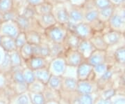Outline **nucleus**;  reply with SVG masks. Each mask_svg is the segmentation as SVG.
I'll return each mask as SVG.
<instances>
[{"instance_id":"nucleus-58","label":"nucleus","mask_w":125,"mask_h":104,"mask_svg":"<svg viewBox=\"0 0 125 104\" xmlns=\"http://www.w3.org/2000/svg\"><path fill=\"white\" fill-rule=\"evenodd\" d=\"M122 6H125V0H123V1H122Z\"/></svg>"},{"instance_id":"nucleus-12","label":"nucleus","mask_w":125,"mask_h":104,"mask_svg":"<svg viewBox=\"0 0 125 104\" xmlns=\"http://www.w3.org/2000/svg\"><path fill=\"white\" fill-rule=\"evenodd\" d=\"M108 27L117 32L123 34L125 31V21L115 11L107 23Z\"/></svg>"},{"instance_id":"nucleus-26","label":"nucleus","mask_w":125,"mask_h":104,"mask_svg":"<svg viewBox=\"0 0 125 104\" xmlns=\"http://www.w3.org/2000/svg\"><path fill=\"white\" fill-rule=\"evenodd\" d=\"M54 4L49 1L46 0L45 1L42 2V4L38 5L34 7L35 11L36 13V15H45L52 13Z\"/></svg>"},{"instance_id":"nucleus-50","label":"nucleus","mask_w":125,"mask_h":104,"mask_svg":"<svg viewBox=\"0 0 125 104\" xmlns=\"http://www.w3.org/2000/svg\"><path fill=\"white\" fill-rule=\"evenodd\" d=\"M114 94H115V91L113 90H109L104 92V99H110V98L112 97L113 96H114Z\"/></svg>"},{"instance_id":"nucleus-32","label":"nucleus","mask_w":125,"mask_h":104,"mask_svg":"<svg viewBox=\"0 0 125 104\" xmlns=\"http://www.w3.org/2000/svg\"><path fill=\"white\" fill-rule=\"evenodd\" d=\"M20 54L21 55L23 61L25 62L29 59H30L32 56H33V48L32 45L29 43H26L24 45H23L22 47L18 50Z\"/></svg>"},{"instance_id":"nucleus-53","label":"nucleus","mask_w":125,"mask_h":104,"mask_svg":"<svg viewBox=\"0 0 125 104\" xmlns=\"http://www.w3.org/2000/svg\"><path fill=\"white\" fill-rule=\"evenodd\" d=\"M113 104H125V99L124 98H120L116 99Z\"/></svg>"},{"instance_id":"nucleus-15","label":"nucleus","mask_w":125,"mask_h":104,"mask_svg":"<svg viewBox=\"0 0 125 104\" xmlns=\"http://www.w3.org/2000/svg\"><path fill=\"white\" fill-rule=\"evenodd\" d=\"M83 8L84 10V19H83L84 22L90 24L94 22L95 20H98V9L94 7L93 1L90 6L85 4Z\"/></svg>"},{"instance_id":"nucleus-36","label":"nucleus","mask_w":125,"mask_h":104,"mask_svg":"<svg viewBox=\"0 0 125 104\" xmlns=\"http://www.w3.org/2000/svg\"><path fill=\"white\" fill-rule=\"evenodd\" d=\"M22 72L24 78V81L27 85L31 84V82H33L36 80L34 71H33L30 68H29L27 66L24 67L22 69Z\"/></svg>"},{"instance_id":"nucleus-45","label":"nucleus","mask_w":125,"mask_h":104,"mask_svg":"<svg viewBox=\"0 0 125 104\" xmlns=\"http://www.w3.org/2000/svg\"><path fill=\"white\" fill-rule=\"evenodd\" d=\"M7 75L8 74H5L4 73L0 72V90L4 89L5 87L9 85Z\"/></svg>"},{"instance_id":"nucleus-59","label":"nucleus","mask_w":125,"mask_h":104,"mask_svg":"<svg viewBox=\"0 0 125 104\" xmlns=\"http://www.w3.org/2000/svg\"><path fill=\"white\" fill-rule=\"evenodd\" d=\"M1 36L0 35V45H1Z\"/></svg>"},{"instance_id":"nucleus-55","label":"nucleus","mask_w":125,"mask_h":104,"mask_svg":"<svg viewBox=\"0 0 125 104\" xmlns=\"http://www.w3.org/2000/svg\"><path fill=\"white\" fill-rule=\"evenodd\" d=\"M6 52H4V50L2 49V48L0 46V63L1 62L2 59L4 58V54Z\"/></svg>"},{"instance_id":"nucleus-37","label":"nucleus","mask_w":125,"mask_h":104,"mask_svg":"<svg viewBox=\"0 0 125 104\" xmlns=\"http://www.w3.org/2000/svg\"><path fill=\"white\" fill-rule=\"evenodd\" d=\"M114 58L117 62L125 64V46L122 45L117 48L114 52Z\"/></svg>"},{"instance_id":"nucleus-52","label":"nucleus","mask_w":125,"mask_h":104,"mask_svg":"<svg viewBox=\"0 0 125 104\" xmlns=\"http://www.w3.org/2000/svg\"><path fill=\"white\" fill-rule=\"evenodd\" d=\"M95 104H113L110 99H102L98 100Z\"/></svg>"},{"instance_id":"nucleus-29","label":"nucleus","mask_w":125,"mask_h":104,"mask_svg":"<svg viewBox=\"0 0 125 104\" xmlns=\"http://www.w3.org/2000/svg\"><path fill=\"white\" fill-rule=\"evenodd\" d=\"M9 56H10V62H11L12 68L22 66L24 61H23L21 55L20 54L18 50L13 51L11 52H9Z\"/></svg>"},{"instance_id":"nucleus-4","label":"nucleus","mask_w":125,"mask_h":104,"mask_svg":"<svg viewBox=\"0 0 125 104\" xmlns=\"http://www.w3.org/2000/svg\"><path fill=\"white\" fill-rule=\"evenodd\" d=\"M21 32L15 21H3L0 23V35L15 39Z\"/></svg>"},{"instance_id":"nucleus-16","label":"nucleus","mask_w":125,"mask_h":104,"mask_svg":"<svg viewBox=\"0 0 125 104\" xmlns=\"http://www.w3.org/2000/svg\"><path fill=\"white\" fill-rule=\"evenodd\" d=\"M85 60L88 59L95 49L90 39H81L77 49Z\"/></svg>"},{"instance_id":"nucleus-46","label":"nucleus","mask_w":125,"mask_h":104,"mask_svg":"<svg viewBox=\"0 0 125 104\" xmlns=\"http://www.w3.org/2000/svg\"><path fill=\"white\" fill-rule=\"evenodd\" d=\"M88 0H67V3L71 6H78V7H83Z\"/></svg>"},{"instance_id":"nucleus-7","label":"nucleus","mask_w":125,"mask_h":104,"mask_svg":"<svg viewBox=\"0 0 125 104\" xmlns=\"http://www.w3.org/2000/svg\"><path fill=\"white\" fill-rule=\"evenodd\" d=\"M15 23H17V25H18V27H19L21 32H26L27 31H29V30H32V29L36 30L35 27H40L36 23L35 18L31 19V18H27V17L24 16L22 15H20V14L18 15V16L15 20Z\"/></svg>"},{"instance_id":"nucleus-27","label":"nucleus","mask_w":125,"mask_h":104,"mask_svg":"<svg viewBox=\"0 0 125 104\" xmlns=\"http://www.w3.org/2000/svg\"><path fill=\"white\" fill-rule=\"evenodd\" d=\"M34 73H35L36 80L44 83L45 85L47 84L49 78L52 76V74L49 72V69L47 67L36 70V71H34Z\"/></svg>"},{"instance_id":"nucleus-40","label":"nucleus","mask_w":125,"mask_h":104,"mask_svg":"<svg viewBox=\"0 0 125 104\" xmlns=\"http://www.w3.org/2000/svg\"><path fill=\"white\" fill-rule=\"evenodd\" d=\"M15 42L17 49L18 50L20 49L23 45H24L26 43H27L26 33L24 32H20L18 36L15 38Z\"/></svg>"},{"instance_id":"nucleus-60","label":"nucleus","mask_w":125,"mask_h":104,"mask_svg":"<svg viewBox=\"0 0 125 104\" xmlns=\"http://www.w3.org/2000/svg\"><path fill=\"white\" fill-rule=\"evenodd\" d=\"M123 36H124V39H125V32L123 33Z\"/></svg>"},{"instance_id":"nucleus-57","label":"nucleus","mask_w":125,"mask_h":104,"mask_svg":"<svg viewBox=\"0 0 125 104\" xmlns=\"http://www.w3.org/2000/svg\"><path fill=\"white\" fill-rule=\"evenodd\" d=\"M0 104H9L8 103H6V102H5L4 101H1V100H0Z\"/></svg>"},{"instance_id":"nucleus-9","label":"nucleus","mask_w":125,"mask_h":104,"mask_svg":"<svg viewBox=\"0 0 125 104\" xmlns=\"http://www.w3.org/2000/svg\"><path fill=\"white\" fill-rule=\"evenodd\" d=\"M49 62V59L41 56H32L30 59L24 62L26 66L30 68L33 71L47 67Z\"/></svg>"},{"instance_id":"nucleus-35","label":"nucleus","mask_w":125,"mask_h":104,"mask_svg":"<svg viewBox=\"0 0 125 104\" xmlns=\"http://www.w3.org/2000/svg\"><path fill=\"white\" fill-rule=\"evenodd\" d=\"M15 8L14 0H0V13H4Z\"/></svg>"},{"instance_id":"nucleus-3","label":"nucleus","mask_w":125,"mask_h":104,"mask_svg":"<svg viewBox=\"0 0 125 104\" xmlns=\"http://www.w3.org/2000/svg\"><path fill=\"white\" fill-rule=\"evenodd\" d=\"M67 64L63 56H59L49 60L47 68L52 75L62 77L65 73Z\"/></svg>"},{"instance_id":"nucleus-49","label":"nucleus","mask_w":125,"mask_h":104,"mask_svg":"<svg viewBox=\"0 0 125 104\" xmlns=\"http://www.w3.org/2000/svg\"><path fill=\"white\" fill-rule=\"evenodd\" d=\"M46 0H25V2L27 4L35 7L36 6L42 4V2H44Z\"/></svg>"},{"instance_id":"nucleus-43","label":"nucleus","mask_w":125,"mask_h":104,"mask_svg":"<svg viewBox=\"0 0 125 104\" xmlns=\"http://www.w3.org/2000/svg\"><path fill=\"white\" fill-rule=\"evenodd\" d=\"M92 1L94 7L98 10L111 6V4L109 0H92Z\"/></svg>"},{"instance_id":"nucleus-14","label":"nucleus","mask_w":125,"mask_h":104,"mask_svg":"<svg viewBox=\"0 0 125 104\" xmlns=\"http://www.w3.org/2000/svg\"><path fill=\"white\" fill-rule=\"evenodd\" d=\"M86 61L92 66H94L101 64L106 63V50H94Z\"/></svg>"},{"instance_id":"nucleus-56","label":"nucleus","mask_w":125,"mask_h":104,"mask_svg":"<svg viewBox=\"0 0 125 104\" xmlns=\"http://www.w3.org/2000/svg\"><path fill=\"white\" fill-rule=\"evenodd\" d=\"M45 104H61L58 101H47Z\"/></svg>"},{"instance_id":"nucleus-61","label":"nucleus","mask_w":125,"mask_h":104,"mask_svg":"<svg viewBox=\"0 0 125 104\" xmlns=\"http://www.w3.org/2000/svg\"><path fill=\"white\" fill-rule=\"evenodd\" d=\"M123 45L125 46V39H124V41H123Z\"/></svg>"},{"instance_id":"nucleus-6","label":"nucleus","mask_w":125,"mask_h":104,"mask_svg":"<svg viewBox=\"0 0 125 104\" xmlns=\"http://www.w3.org/2000/svg\"><path fill=\"white\" fill-rule=\"evenodd\" d=\"M73 32H74L81 39H90L94 34L91 25L84 21L76 24Z\"/></svg>"},{"instance_id":"nucleus-34","label":"nucleus","mask_w":125,"mask_h":104,"mask_svg":"<svg viewBox=\"0 0 125 104\" xmlns=\"http://www.w3.org/2000/svg\"><path fill=\"white\" fill-rule=\"evenodd\" d=\"M46 85L52 89L61 91L62 86V77L52 75Z\"/></svg>"},{"instance_id":"nucleus-33","label":"nucleus","mask_w":125,"mask_h":104,"mask_svg":"<svg viewBox=\"0 0 125 104\" xmlns=\"http://www.w3.org/2000/svg\"><path fill=\"white\" fill-rule=\"evenodd\" d=\"M46 85L38 80L28 85V91L31 93H42L45 90Z\"/></svg>"},{"instance_id":"nucleus-24","label":"nucleus","mask_w":125,"mask_h":104,"mask_svg":"<svg viewBox=\"0 0 125 104\" xmlns=\"http://www.w3.org/2000/svg\"><path fill=\"white\" fill-rule=\"evenodd\" d=\"M0 46L4 50V52L8 53L18 50L15 45V39L8 36H1V41Z\"/></svg>"},{"instance_id":"nucleus-47","label":"nucleus","mask_w":125,"mask_h":104,"mask_svg":"<svg viewBox=\"0 0 125 104\" xmlns=\"http://www.w3.org/2000/svg\"><path fill=\"white\" fill-rule=\"evenodd\" d=\"M115 11L125 21V6H120L115 7Z\"/></svg>"},{"instance_id":"nucleus-19","label":"nucleus","mask_w":125,"mask_h":104,"mask_svg":"<svg viewBox=\"0 0 125 104\" xmlns=\"http://www.w3.org/2000/svg\"><path fill=\"white\" fill-rule=\"evenodd\" d=\"M27 36V41L28 43L31 45H39L43 41L42 33L37 30H29L25 32Z\"/></svg>"},{"instance_id":"nucleus-41","label":"nucleus","mask_w":125,"mask_h":104,"mask_svg":"<svg viewBox=\"0 0 125 104\" xmlns=\"http://www.w3.org/2000/svg\"><path fill=\"white\" fill-rule=\"evenodd\" d=\"M11 88L13 90L15 94H22L28 91V85L27 83H14Z\"/></svg>"},{"instance_id":"nucleus-22","label":"nucleus","mask_w":125,"mask_h":104,"mask_svg":"<svg viewBox=\"0 0 125 104\" xmlns=\"http://www.w3.org/2000/svg\"><path fill=\"white\" fill-rule=\"evenodd\" d=\"M78 80L73 78L62 77V86L61 90L67 92L76 91Z\"/></svg>"},{"instance_id":"nucleus-51","label":"nucleus","mask_w":125,"mask_h":104,"mask_svg":"<svg viewBox=\"0 0 125 104\" xmlns=\"http://www.w3.org/2000/svg\"><path fill=\"white\" fill-rule=\"evenodd\" d=\"M111 5H113L115 7H117V6H120L122 4V1L123 0H109Z\"/></svg>"},{"instance_id":"nucleus-25","label":"nucleus","mask_w":125,"mask_h":104,"mask_svg":"<svg viewBox=\"0 0 125 104\" xmlns=\"http://www.w3.org/2000/svg\"><path fill=\"white\" fill-rule=\"evenodd\" d=\"M115 9V7L112 6V5L110 6L106 7L104 9H99V10H98V19L104 23L107 24L108 20H110V18H111L112 15L114 13Z\"/></svg>"},{"instance_id":"nucleus-10","label":"nucleus","mask_w":125,"mask_h":104,"mask_svg":"<svg viewBox=\"0 0 125 104\" xmlns=\"http://www.w3.org/2000/svg\"><path fill=\"white\" fill-rule=\"evenodd\" d=\"M93 75V66L86 60L79 64L76 68V77L78 80H88Z\"/></svg>"},{"instance_id":"nucleus-38","label":"nucleus","mask_w":125,"mask_h":104,"mask_svg":"<svg viewBox=\"0 0 125 104\" xmlns=\"http://www.w3.org/2000/svg\"><path fill=\"white\" fill-rule=\"evenodd\" d=\"M19 14H20L19 11L16 8L6 13H2V22L3 21H15Z\"/></svg>"},{"instance_id":"nucleus-30","label":"nucleus","mask_w":125,"mask_h":104,"mask_svg":"<svg viewBox=\"0 0 125 104\" xmlns=\"http://www.w3.org/2000/svg\"><path fill=\"white\" fill-rule=\"evenodd\" d=\"M70 104H94V100L92 94H77Z\"/></svg>"},{"instance_id":"nucleus-48","label":"nucleus","mask_w":125,"mask_h":104,"mask_svg":"<svg viewBox=\"0 0 125 104\" xmlns=\"http://www.w3.org/2000/svg\"><path fill=\"white\" fill-rule=\"evenodd\" d=\"M112 76H113V71H112L111 70H110V69H108V68L107 71L104 73L102 76L100 77V79H101V80H105V81H106V80H110V79L112 78Z\"/></svg>"},{"instance_id":"nucleus-42","label":"nucleus","mask_w":125,"mask_h":104,"mask_svg":"<svg viewBox=\"0 0 125 104\" xmlns=\"http://www.w3.org/2000/svg\"><path fill=\"white\" fill-rule=\"evenodd\" d=\"M108 66L106 63L101 64L93 66V75H99L100 77L107 71Z\"/></svg>"},{"instance_id":"nucleus-8","label":"nucleus","mask_w":125,"mask_h":104,"mask_svg":"<svg viewBox=\"0 0 125 104\" xmlns=\"http://www.w3.org/2000/svg\"><path fill=\"white\" fill-rule=\"evenodd\" d=\"M102 35L103 38L106 42V43L108 46V48L110 46L117 45L119 43H120L121 41L125 39L123 36V34L115 31V30L110 29L109 28L108 31L103 32Z\"/></svg>"},{"instance_id":"nucleus-13","label":"nucleus","mask_w":125,"mask_h":104,"mask_svg":"<svg viewBox=\"0 0 125 104\" xmlns=\"http://www.w3.org/2000/svg\"><path fill=\"white\" fill-rule=\"evenodd\" d=\"M35 20L37 24L38 25V26L43 31L46 29L53 26L56 23H57L52 13L45 14V15H37L35 17Z\"/></svg>"},{"instance_id":"nucleus-11","label":"nucleus","mask_w":125,"mask_h":104,"mask_svg":"<svg viewBox=\"0 0 125 104\" xmlns=\"http://www.w3.org/2000/svg\"><path fill=\"white\" fill-rule=\"evenodd\" d=\"M69 6H70V7L67 6V9H68V12H69L70 22L74 24V25L83 22V19H84L83 8L74 6H71L70 4H69Z\"/></svg>"},{"instance_id":"nucleus-23","label":"nucleus","mask_w":125,"mask_h":104,"mask_svg":"<svg viewBox=\"0 0 125 104\" xmlns=\"http://www.w3.org/2000/svg\"><path fill=\"white\" fill-rule=\"evenodd\" d=\"M48 43H49V50H50V54H49L50 59L63 55L65 51L67 49L64 44L55 43L51 42H48Z\"/></svg>"},{"instance_id":"nucleus-44","label":"nucleus","mask_w":125,"mask_h":104,"mask_svg":"<svg viewBox=\"0 0 125 104\" xmlns=\"http://www.w3.org/2000/svg\"><path fill=\"white\" fill-rule=\"evenodd\" d=\"M76 68L77 67L67 66V65L65 73H64V74H63L62 77L73 78L77 79V77H76Z\"/></svg>"},{"instance_id":"nucleus-18","label":"nucleus","mask_w":125,"mask_h":104,"mask_svg":"<svg viewBox=\"0 0 125 104\" xmlns=\"http://www.w3.org/2000/svg\"><path fill=\"white\" fill-rule=\"evenodd\" d=\"M90 41L95 50L107 51L108 46L103 38L102 33H94L91 39H90Z\"/></svg>"},{"instance_id":"nucleus-17","label":"nucleus","mask_w":125,"mask_h":104,"mask_svg":"<svg viewBox=\"0 0 125 104\" xmlns=\"http://www.w3.org/2000/svg\"><path fill=\"white\" fill-rule=\"evenodd\" d=\"M94 87L90 79L78 80L76 92L79 94H92L94 92Z\"/></svg>"},{"instance_id":"nucleus-54","label":"nucleus","mask_w":125,"mask_h":104,"mask_svg":"<svg viewBox=\"0 0 125 104\" xmlns=\"http://www.w3.org/2000/svg\"><path fill=\"white\" fill-rule=\"evenodd\" d=\"M14 1H15V6H16V5L21 4V6H22V5L26 4L25 0H14Z\"/></svg>"},{"instance_id":"nucleus-21","label":"nucleus","mask_w":125,"mask_h":104,"mask_svg":"<svg viewBox=\"0 0 125 104\" xmlns=\"http://www.w3.org/2000/svg\"><path fill=\"white\" fill-rule=\"evenodd\" d=\"M9 104H32L29 92L15 94L9 99Z\"/></svg>"},{"instance_id":"nucleus-1","label":"nucleus","mask_w":125,"mask_h":104,"mask_svg":"<svg viewBox=\"0 0 125 104\" xmlns=\"http://www.w3.org/2000/svg\"><path fill=\"white\" fill-rule=\"evenodd\" d=\"M68 33L65 25L56 23L43 31V37L48 42L64 44Z\"/></svg>"},{"instance_id":"nucleus-5","label":"nucleus","mask_w":125,"mask_h":104,"mask_svg":"<svg viewBox=\"0 0 125 104\" xmlns=\"http://www.w3.org/2000/svg\"><path fill=\"white\" fill-rule=\"evenodd\" d=\"M62 56L67 66L77 67L83 62L85 61L76 49H66Z\"/></svg>"},{"instance_id":"nucleus-62","label":"nucleus","mask_w":125,"mask_h":104,"mask_svg":"<svg viewBox=\"0 0 125 104\" xmlns=\"http://www.w3.org/2000/svg\"><path fill=\"white\" fill-rule=\"evenodd\" d=\"M65 1H67V0H65Z\"/></svg>"},{"instance_id":"nucleus-39","label":"nucleus","mask_w":125,"mask_h":104,"mask_svg":"<svg viewBox=\"0 0 125 104\" xmlns=\"http://www.w3.org/2000/svg\"><path fill=\"white\" fill-rule=\"evenodd\" d=\"M32 104H45L46 102L45 96L42 93H31L29 92Z\"/></svg>"},{"instance_id":"nucleus-28","label":"nucleus","mask_w":125,"mask_h":104,"mask_svg":"<svg viewBox=\"0 0 125 104\" xmlns=\"http://www.w3.org/2000/svg\"><path fill=\"white\" fill-rule=\"evenodd\" d=\"M45 96L46 101H60L61 99V92L60 91L52 89L46 85L45 90L42 92Z\"/></svg>"},{"instance_id":"nucleus-31","label":"nucleus","mask_w":125,"mask_h":104,"mask_svg":"<svg viewBox=\"0 0 125 104\" xmlns=\"http://www.w3.org/2000/svg\"><path fill=\"white\" fill-rule=\"evenodd\" d=\"M12 70V66L10 59V56L8 52H5L4 58L0 63V72L5 74H9Z\"/></svg>"},{"instance_id":"nucleus-2","label":"nucleus","mask_w":125,"mask_h":104,"mask_svg":"<svg viewBox=\"0 0 125 104\" xmlns=\"http://www.w3.org/2000/svg\"><path fill=\"white\" fill-rule=\"evenodd\" d=\"M52 14L54 15L56 23L66 25L70 22L69 12L66 1L58 2L54 4Z\"/></svg>"},{"instance_id":"nucleus-20","label":"nucleus","mask_w":125,"mask_h":104,"mask_svg":"<svg viewBox=\"0 0 125 104\" xmlns=\"http://www.w3.org/2000/svg\"><path fill=\"white\" fill-rule=\"evenodd\" d=\"M81 40L74 32L68 31L64 45L67 49H77Z\"/></svg>"}]
</instances>
